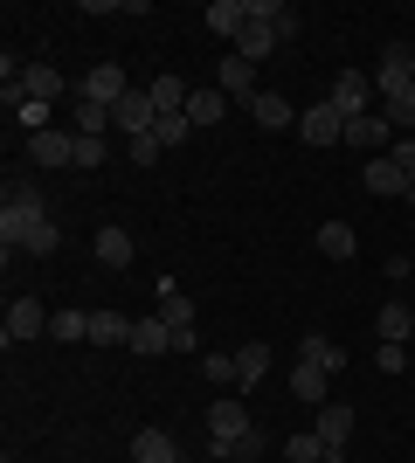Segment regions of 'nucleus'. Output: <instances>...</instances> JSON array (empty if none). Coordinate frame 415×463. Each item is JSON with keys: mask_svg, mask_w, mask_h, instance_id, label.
I'll return each instance as SVG.
<instances>
[{"mask_svg": "<svg viewBox=\"0 0 415 463\" xmlns=\"http://www.w3.org/2000/svg\"><path fill=\"white\" fill-rule=\"evenodd\" d=\"M250 436H257V422H250V408H242L236 394L208 402V463H229Z\"/></svg>", "mask_w": 415, "mask_h": 463, "instance_id": "f257e3e1", "label": "nucleus"}, {"mask_svg": "<svg viewBox=\"0 0 415 463\" xmlns=\"http://www.w3.org/2000/svg\"><path fill=\"white\" fill-rule=\"evenodd\" d=\"M297 138H305V146H318V153H325V146H346V118L318 97L312 111H297Z\"/></svg>", "mask_w": 415, "mask_h": 463, "instance_id": "f03ea898", "label": "nucleus"}, {"mask_svg": "<svg viewBox=\"0 0 415 463\" xmlns=\"http://www.w3.org/2000/svg\"><path fill=\"white\" fill-rule=\"evenodd\" d=\"M346 146H354V153H367V159H381V153H395V125H388L381 111L346 118Z\"/></svg>", "mask_w": 415, "mask_h": 463, "instance_id": "7ed1b4c3", "label": "nucleus"}, {"mask_svg": "<svg viewBox=\"0 0 415 463\" xmlns=\"http://www.w3.org/2000/svg\"><path fill=\"white\" fill-rule=\"evenodd\" d=\"M125 90H132V83H125L118 62H98V70H83V77H77V97H83V104H104V111H111Z\"/></svg>", "mask_w": 415, "mask_h": 463, "instance_id": "20e7f679", "label": "nucleus"}, {"mask_svg": "<svg viewBox=\"0 0 415 463\" xmlns=\"http://www.w3.org/2000/svg\"><path fill=\"white\" fill-rule=\"evenodd\" d=\"M325 104H333L339 118H367V104H374V77H360V70H346V77H333V90H325Z\"/></svg>", "mask_w": 415, "mask_h": 463, "instance_id": "39448f33", "label": "nucleus"}, {"mask_svg": "<svg viewBox=\"0 0 415 463\" xmlns=\"http://www.w3.org/2000/svg\"><path fill=\"white\" fill-rule=\"evenodd\" d=\"M312 436L325 443V463H346V436H354V408H318V422H312Z\"/></svg>", "mask_w": 415, "mask_h": 463, "instance_id": "423d86ee", "label": "nucleus"}, {"mask_svg": "<svg viewBox=\"0 0 415 463\" xmlns=\"http://www.w3.org/2000/svg\"><path fill=\"white\" fill-rule=\"evenodd\" d=\"M215 90L222 97H236V104H257V62H242L236 49H229V56H222V70H215Z\"/></svg>", "mask_w": 415, "mask_h": 463, "instance_id": "0eeeda50", "label": "nucleus"}, {"mask_svg": "<svg viewBox=\"0 0 415 463\" xmlns=\"http://www.w3.org/2000/svg\"><path fill=\"white\" fill-rule=\"evenodd\" d=\"M153 97H146V83H132V90L118 97V104H111V125H118L125 138H138V132H153Z\"/></svg>", "mask_w": 415, "mask_h": 463, "instance_id": "6e6552de", "label": "nucleus"}, {"mask_svg": "<svg viewBox=\"0 0 415 463\" xmlns=\"http://www.w3.org/2000/svg\"><path fill=\"white\" fill-rule=\"evenodd\" d=\"M409 56H415V49H401V42H388V49H381V70H374V90H381V104H388V97H401V90H409Z\"/></svg>", "mask_w": 415, "mask_h": 463, "instance_id": "1a4fd4ad", "label": "nucleus"}, {"mask_svg": "<svg viewBox=\"0 0 415 463\" xmlns=\"http://www.w3.org/2000/svg\"><path fill=\"white\" fill-rule=\"evenodd\" d=\"M49 318H56V311H42V298H14V305H7V346H21V339L49 332Z\"/></svg>", "mask_w": 415, "mask_h": 463, "instance_id": "9d476101", "label": "nucleus"}, {"mask_svg": "<svg viewBox=\"0 0 415 463\" xmlns=\"http://www.w3.org/2000/svg\"><path fill=\"white\" fill-rule=\"evenodd\" d=\"M28 159L35 166H77V132H35L28 138Z\"/></svg>", "mask_w": 415, "mask_h": 463, "instance_id": "9b49d317", "label": "nucleus"}, {"mask_svg": "<svg viewBox=\"0 0 415 463\" xmlns=\"http://www.w3.org/2000/svg\"><path fill=\"white\" fill-rule=\"evenodd\" d=\"M374 332H381V346H409V339H415V311L401 305V298H388L381 318H374Z\"/></svg>", "mask_w": 415, "mask_h": 463, "instance_id": "f8f14e48", "label": "nucleus"}, {"mask_svg": "<svg viewBox=\"0 0 415 463\" xmlns=\"http://www.w3.org/2000/svg\"><path fill=\"white\" fill-rule=\"evenodd\" d=\"M132 353H146V360H159V353H174V326L166 318H132Z\"/></svg>", "mask_w": 415, "mask_h": 463, "instance_id": "ddd939ff", "label": "nucleus"}, {"mask_svg": "<svg viewBox=\"0 0 415 463\" xmlns=\"http://www.w3.org/2000/svg\"><path fill=\"white\" fill-rule=\"evenodd\" d=\"M201 21H208L215 35H229V42H236L242 28H250V0H208V7H201Z\"/></svg>", "mask_w": 415, "mask_h": 463, "instance_id": "4468645a", "label": "nucleus"}, {"mask_svg": "<svg viewBox=\"0 0 415 463\" xmlns=\"http://www.w3.org/2000/svg\"><path fill=\"white\" fill-rule=\"evenodd\" d=\"M325 387H333V373H325V367H312V360H297V367H291V394L305 408H325Z\"/></svg>", "mask_w": 415, "mask_h": 463, "instance_id": "2eb2a0df", "label": "nucleus"}, {"mask_svg": "<svg viewBox=\"0 0 415 463\" xmlns=\"http://www.w3.org/2000/svg\"><path fill=\"white\" fill-rule=\"evenodd\" d=\"M132 463H180V443L166 429H138L132 436Z\"/></svg>", "mask_w": 415, "mask_h": 463, "instance_id": "dca6fc26", "label": "nucleus"}, {"mask_svg": "<svg viewBox=\"0 0 415 463\" xmlns=\"http://www.w3.org/2000/svg\"><path fill=\"white\" fill-rule=\"evenodd\" d=\"M270 373V346L263 339H250V346H236V394H250V387Z\"/></svg>", "mask_w": 415, "mask_h": 463, "instance_id": "f3484780", "label": "nucleus"}, {"mask_svg": "<svg viewBox=\"0 0 415 463\" xmlns=\"http://www.w3.org/2000/svg\"><path fill=\"white\" fill-rule=\"evenodd\" d=\"M360 187H367V194H401V187H409V174L381 153V159H367V166H360Z\"/></svg>", "mask_w": 415, "mask_h": 463, "instance_id": "a211bd4d", "label": "nucleus"}, {"mask_svg": "<svg viewBox=\"0 0 415 463\" xmlns=\"http://www.w3.org/2000/svg\"><path fill=\"white\" fill-rule=\"evenodd\" d=\"M354 250H360L354 222H325V229H318V256H333V263H354Z\"/></svg>", "mask_w": 415, "mask_h": 463, "instance_id": "6ab92c4d", "label": "nucleus"}, {"mask_svg": "<svg viewBox=\"0 0 415 463\" xmlns=\"http://www.w3.org/2000/svg\"><path fill=\"white\" fill-rule=\"evenodd\" d=\"M250 118H257L263 132H284V125H297V111H291V97H277V90H263L257 104H250Z\"/></svg>", "mask_w": 415, "mask_h": 463, "instance_id": "aec40b11", "label": "nucleus"}, {"mask_svg": "<svg viewBox=\"0 0 415 463\" xmlns=\"http://www.w3.org/2000/svg\"><path fill=\"white\" fill-rule=\"evenodd\" d=\"M90 346H132V318H118V311H90Z\"/></svg>", "mask_w": 415, "mask_h": 463, "instance_id": "412c9836", "label": "nucleus"}, {"mask_svg": "<svg viewBox=\"0 0 415 463\" xmlns=\"http://www.w3.org/2000/svg\"><path fill=\"white\" fill-rule=\"evenodd\" d=\"M297 360H312V367H325V373H339V367H346V353H339L333 339H325V332H305V339H297Z\"/></svg>", "mask_w": 415, "mask_h": 463, "instance_id": "4be33fe9", "label": "nucleus"}, {"mask_svg": "<svg viewBox=\"0 0 415 463\" xmlns=\"http://www.w3.org/2000/svg\"><path fill=\"white\" fill-rule=\"evenodd\" d=\"M159 318L174 332H194V298H180V284H159Z\"/></svg>", "mask_w": 415, "mask_h": 463, "instance_id": "5701e85b", "label": "nucleus"}, {"mask_svg": "<svg viewBox=\"0 0 415 463\" xmlns=\"http://www.w3.org/2000/svg\"><path fill=\"white\" fill-rule=\"evenodd\" d=\"M98 263H104V270H125V263H132V235H125L118 222L98 229Z\"/></svg>", "mask_w": 415, "mask_h": 463, "instance_id": "b1692460", "label": "nucleus"}, {"mask_svg": "<svg viewBox=\"0 0 415 463\" xmlns=\"http://www.w3.org/2000/svg\"><path fill=\"white\" fill-rule=\"evenodd\" d=\"M146 97H153V111L166 118V111H187V97H194V90H187L180 77H153V83H146Z\"/></svg>", "mask_w": 415, "mask_h": 463, "instance_id": "393cba45", "label": "nucleus"}, {"mask_svg": "<svg viewBox=\"0 0 415 463\" xmlns=\"http://www.w3.org/2000/svg\"><path fill=\"white\" fill-rule=\"evenodd\" d=\"M270 49H277V28H263V21H250V28L236 35V56H242V62H263Z\"/></svg>", "mask_w": 415, "mask_h": 463, "instance_id": "a878e982", "label": "nucleus"}, {"mask_svg": "<svg viewBox=\"0 0 415 463\" xmlns=\"http://www.w3.org/2000/svg\"><path fill=\"white\" fill-rule=\"evenodd\" d=\"M49 332H56L62 346H83V339H90V311H77V305L56 311V318H49Z\"/></svg>", "mask_w": 415, "mask_h": 463, "instance_id": "bb28decb", "label": "nucleus"}, {"mask_svg": "<svg viewBox=\"0 0 415 463\" xmlns=\"http://www.w3.org/2000/svg\"><path fill=\"white\" fill-rule=\"evenodd\" d=\"M222 111H229V97H222V90H194V97H187V125H222Z\"/></svg>", "mask_w": 415, "mask_h": 463, "instance_id": "cd10ccee", "label": "nucleus"}, {"mask_svg": "<svg viewBox=\"0 0 415 463\" xmlns=\"http://www.w3.org/2000/svg\"><path fill=\"white\" fill-rule=\"evenodd\" d=\"M7 208H21V214H49V194H42L35 180H7Z\"/></svg>", "mask_w": 415, "mask_h": 463, "instance_id": "c85d7f7f", "label": "nucleus"}, {"mask_svg": "<svg viewBox=\"0 0 415 463\" xmlns=\"http://www.w3.org/2000/svg\"><path fill=\"white\" fill-rule=\"evenodd\" d=\"M70 111H77V132H111V111H104V104H83V97H77V104H70Z\"/></svg>", "mask_w": 415, "mask_h": 463, "instance_id": "c756f323", "label": "nucleus"}, {"mask_svg": "<svg viewBox=\"0 0 415 463\" xmlns=\"http://www.w3.org/2000/svg\"><path fill=\"white\" fill-rule=\"evenodd\" d=\"M187 132H194V125H187V111H166V118H153V138H159V146H180Z\"/></svg>", "mask_w": 415, "mask_h": 463, "instance_id": "7c9ffc66", "label": "nucleus"}, {"mask_svg": "<svg viewBox=\"0 0 415 463\" xmlns=\"http://www.w3.org/2000/svg\"><path fill=\"white\" fill-rule=\"evenodd\" d=\"M284 457H291V463H325V443L305 429V436H291V443H284Z\"/></svg>", "mask_w": 415, "mask_h": 463, "instance_id": "2f4dec72", "label": "nucleus"}, {"mask_svg": "<svg viewBox=\"0 0 415 463\" xmlns=\"http://www.w3.org/2000/svg\"><path fill=\"white\" fill-rule=\"evenodd\" d=\"M159 153H166V146H159L153 132H138V138H125V159H132V166H153Z\"/></svg>", "mask_w": 415, "mask_h": 463, "instance_id": "473e14b6", "label": "nucleus"}, {"mask_svg": "<svg viewBox=\"0 0 415 463\" xmlns=\"http://www.w3.org/2000/svg\"><path fill=\"white\" fill-rule=\"evenodd\" d=\"M104 153H111V146H104L98 132H77V166H104Z\"/></svg>", "mask_w": 415, "mask_h": 463, "instance_id": "72a5a7b5", "label": "nucleus"}, {"mask_svg": "<svg viewBox=\"0 0 415 463\" xmlns=\"http://www.w3.org/2000/svg\"><path fill=\"white\" fill-rule=\"evenodd\" d=\"M14 118L28 125V138H35V132H49V104H35V97H28V104H14Z\"/></svg>", "mask_w": 415, "mask_h": 463, "instance_id": "f704fd0d", "label": "nucleus"}, {"mask_svg": "<svg viewBox=\"0 0 415 463\" xmlns=\"http://www.w3.org/2000/svg\"><path fill=\"white\" fill-rule=\"evenodd\" d=\"M201 373H208V381H236V353H208Z\"/></svg>", "mask_w": 415, "mask_h": 463, "instance_id": "c9c22d12", "label": "nucleus"}, {"mask_svg": "<svg viewBox=\"0 0 415 463\" xmlns=\"http://www.w3.org/2000/svg\"><path fill=\"white\" fill-rule=\"evenodd\" d=\"M56 242H62V229H56V214H49V222H42V229H35V242H28V256H49V250H56Z\"/></svg>", "mask_w": 415, "mask_h": 463, "instance_id": "e433bc0d", "label": "nucleus"}, {"mask_svg": "<svg viewBox=\"0 0 415 463\" xmlns=\"http://www.w3.org/2000/svg\"><path fill=\"white\" fill-rule=\"evenodd\" d=\"M374 360H381V373H409V346H381Z\"/></svg>", "mask_w": 415, "mask_h": 463, "instance_id": "4c0bfd02", "label": "nucleus"}, {"mask_svg": "<svg viewBox=\"0 0 415 463\" xmlns=\"http://www.w3.org/2000/svg\"><path fill=\"white\" fill-rule=\"evenodd\" d=\"M401 201H415V166H409V187H401Z\"/></svg>", "mask_w": 415, "mask_h": 463, "instance_id": "58836bf2", "label": "nucleus"}, {"mask_svg": "<svg viewBox=\"0 0 415 463\" xmlns=\"http://www.w3.org/2000/svg\"><path fill=\"white\" fill-rule=\"evenodd\" d=\"M409 277H415V256H409Z\"/></svg>", "mask_w": 415, "mask_h": 463, "instance_id": "ea45409f", "label": "nucleus"}, {"mask_svg": "<svg viewBox=\"0 0 415 463\" xmlns=\"http://www.w3.org/2000/svg\"><path fill=\"white\" fill-rule=\"evenodd\" d=\"M409 77H415V56H409Z\"/></svg>", "mask_w": 415, "mask_h": 463, "instance_id": "a19ab883", "label": "nucleus"}, {"mask_svg": "<svg viewBox=\"0 0 415 463\" xmlns=\"http://www.w3.org/2000/svg\"><path fill=\"white\" fill-rule=\"evenodd\" d=\"M180 463H194V457H180Z\"/></svg>", "mask_w": 415, "mask_h": 463, "instance_id": "79ce46f5", "label": "nucleus"}]
</instances>
